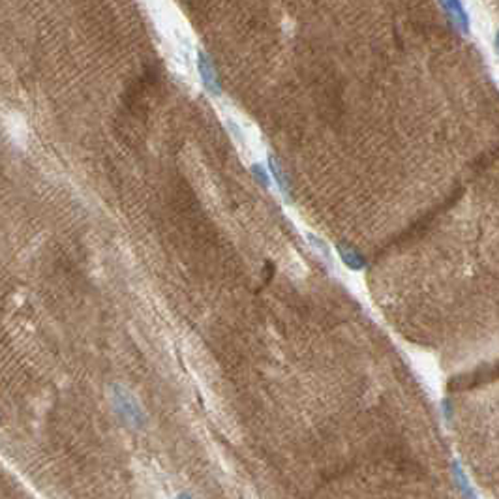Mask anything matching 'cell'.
Returning a JSON list of instances; mask_svg holds the SVG:
<instances>
[{
  "instance_id": "cell-1",
  "label": "cell",
  "mask_w": 499,
  "mask_h": 499,
  "mask_svg": "<svg viewBox=\"0 0 499 499\" xmlns=\"http://www.w3.org/2000/svg\"><path fill=\"white\" fill-rule=\"evenodd\" d=\"M111 400H113V407L117 415H119L122 422L128 426H132L135 430H141L147 424V417L141 409L139 402L133 398L132 394L128 393L126 389L115 385L111 391Z\"/></svg>"
},
{
  "instance_id": "cell-2",
  "label": "cell",
  "mask_w": 499,
  "mask_h": 499,
  "mask_svg": "<svg viewBox=\"0 0 499 499\" xmlns=\"http://www.w3.org/2000/svg\"><path fill=\"white\" fill-rule=\"evenodd\" d=\"M197 70H199L201 81H203L206 90L211 94H220V83H218L216 72H214L211 60L206 59V55L201 53V51L197 53Z\"/></svg>"
},
{
  "instance_id": "cell-3",
  "label": "cell",
  "mask_w": 499,
  "mask_h": 499,
  "mask_svg": "<svg viewBox=\"0 0 499 499\" xmlns=\"http://www.w3.org/2000/svg\"><path fill=\"white\" fill-rule=\"evenodd\" d=\"M453 477H454V482L458 486L460 493L464 496V499H479L477 498V492H475V488L471 486L469 479H467L466 471H464V467L460 464L458 460H454L453 462Z\"/></svg>"
},
{
  "instance_id": "cell-4",
  "label": "cell",
  "mask_w": 499,
  "mask_h": 499,
  "mask_svg": "<svg viewBox=\"0 0 499 499\" xmlns=\"http://www.w3.org/2000/svg\"><path fill=\"white\" fill-rule=\"evenodd\" d=\"M338 252H340V257L342 261L346 263L351 271H362L364 266H366V261L362 260V255L359 252H355L351 248H344V246H338Z\"/></svg>"
},
{
  "instance_id": "cell-5",
  "label": "cell",
  "mask_w": 499,
  "mask_h": 499,
  "mask_svg": "<svg viewBox=\"0 0 499 499\" xmlns=\"http://www.w3.org/2000/svg\"><path fill=\"white\" fill-rule=\"evenodd\" d=\"M268 169H271V173H273V177L276 179V184H278V188L282 190V193H284V197L289 199V188H287L286 175L282 173V167H280L278 160H274L273 156H268Z\"/></svg>"
},
{
  "instance_id": "cell-6",
  "label": "cell",
  "mask_w": 499,
  "mask_h": 499,
  "mask_svg": "<svg viewBox=\"0 0 499 499\" xmlns=\"http://www.w3.org/2000/svg\"><path fill=\"white\" fill-rule=\"evenodd\" d=\"M443 6L447 8V10H453L451 14H449V17L451 19H454V25L456 27H462V32H467V28H469V21H467V15L466 12H464V8H462V4H443Z\"/></svg>"
},
{
  "instance_id": "cell-7",
  "label": "cell",
  "mask_w": 499,
  "mask_h": 499,
  "mask_svg": "<svg viewBox=\"0 0 499 499\" xmlns=\"http://www.w3.org/2000/svg\"><path fill=\"white\" fill-rule=\"evenodd\" d=\"M252 171H253V175H255V177H257V179H260V182H263V186L268 188V175H266L265 171H263V169H261L260 164H253Z\"/></svg>"
},
{
  "instance_id": "cell-8",
  "label": "cell",
  "mask_w": 499,
  "mask_h": 499,
  "mask_svg": "<svg viewBox=\"0 0 499 499\" xmlns=\"http://www.w3.org/2000/svg\"><path fill=\"white\" fill-rule=\"evenodd\" d=\"M177 499H193V498H192V496H188V493H180V496Z\"/></svg>"
}]
</instances>
